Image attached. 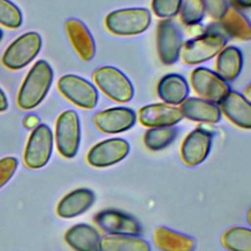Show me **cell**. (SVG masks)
<instances>
[{"label": "cell", "mask_w": 251, "mask_h": 251, "mask_svg": "<svg viewBox=\"0 0 251 251\" xmlns=\"http://www.w3.org/2000/svg\"><path fill=\"white\" fill-rule=\"evenodd\" d=\"M65 240L75 251H100V233L88 224L70 227L65 233Z\"/></svg>", "instance_id": "obj_20"}, {"label": "cell", "mask_w": 251, "mask_h": 251, "mask_svg": "<svg viewBox=\"0 0 251 251\" xmlns=\"http://www.w3.org/2000/svg\"><path fill=\"white\" fill-rule=\"evenodd\" d=\"M182 116L195 122L216 124L221 120L220 107L213 102L202 98H186L179 107Z\"/></svg>", "instance_id": "obj_19"}, {"label": "cell", "mask_w": 251, "mask_h": 251, "mask_svg": "<svg viewBox=\"0 0 251 251\" xmlns=\"http://www.w3.org/2000/svg\"><path fill=\"white\" fill-rule=\"evenodd\" d=\"M179 14L184 25L199 24L205 15L203 0H181Z\"/></svg>", "instance_id": "obj_28"}, {"label": "cell", "mask_w": 251, "mask_h": 251, "mask_svg": "<svg viewBox=\"0 0 251 251\" xmlns=\"http://www.w3.org/2000/svg\"><path fill=\"white\" fill-rule=\"evenodd\" d=\"M53 81V71L44 61H37L27 73L18 94V105L23 110L35 108L48 93Z\"/></svg>", "instance_id": "obj_1"}, {"label": "cell", "mask_w": 251, "mask_h": 251, "mask_svg": "<svg viewBox=\"0 0 251 251\" xmlns=\"http://www.w3.org/2000/svg\"><path fill=\"white\" fill-rule=\"evenodd\" d=\"M24 124H25V126L27 128L35 127L38 125V119L35 116H28L25 118Z\"/></svg>", "instance_id": "obj_34"}, {"label": "cell", "mask_w": 251, "mask_h": 251, "mask_svg": "<svg viewBox=\"0 0 251 251\" xmlns=\"http://www.w3.org/2000/svg\"><path fill=\"white\" fill-rule=\"evenodd\" d=\"M183 116L178 107L166 103L149 104L138 112V119L147 127L172 126L182 120Z\"/></svg>", "instance_id": "obj_15"}, {"label": "cell", "mask_w": 251, "mask_h": 251, "mask_svg": "<svg viewBox=\"0 0 251 251\" xmlns=\"http://www.w3.org/2000/svg\"><path fill=\"white\" fill-rule=\"evenodd\" d=\"M18 167V160L14 157H5L0 160V188L13 176Z\"/></svg>", "instance_id": "obj_31"}, {"label": "cell", "mask_w": 251, "mask_h": 251, "mask_svg": "<svg viewBox=\"0 0 251 251\" xmlns=\"http://www.w3.org/2000/svg\"><path fill=\"white\" fill-rule=\"evenodd\" d=\"M157 93L166 104L178 105L187 98L189 86L182 75L169 74L163 76L158 82Z\"/></svg>", "instance_id": "obj_21"}, {"label": "cell", "mask_w": 251, "mask_h": 251, "mask_svg": "<svg viewBox=\"0 0 251 251\" xmlns=\"http://www.w3.org/2000/svg\"><path fill=\"white\" fill-rule=\"evenodd\" d=\"M212 145V135L204 128L197 127L190 131L180 146L183 163L189 167L201 164L208 156Z\"/></svg>", "instance_id": "obj_13"}, {"label": "cell", "mask_w": 251, "mask_h": 251, "mask_svg": "<svg viewBox=\"0 0 251 251\" xmlns=\"http://www.w3.org/2000/svg\"><path fill=\"white\" fill-rule=\"evenodd\" d=\"M129 152V144L123 138H109L98 142L88 151L87 163L95 168L115 165L125 159Z\"/></svg>", "instance_id": "obj_11"}, {"label": "cell", "mask_w": 251, "mask_h": 251, "mask_svg": "<svg viewBox=\"0 0 251 251\" xmlns=\"http://www.w3.org/2000/svg\"><path fill=\"white\" fill-rule=\"evenodd\" d=\"M243 65L241 51L234 46L224 47L218 54L216 73L226 82L238 76Z\"/></svg>", "instance_id": "obj_24"}, {"label": "cell", "mask_w": 251, "mask_h": 251, "mask_svg": "<svg viewBox=\"0 0 251 251\" xmlns=\"http://www.w3.org/2000/svg\"><path fill=\"white\" fill-rule=\"evenodd\" d=\"M22 22L20 9L10 0H0V24L9 28H18Z\"/></svg>", "instance_id": "obj_29"}, {"label": "cell", "mask_w": 251, "mask_h": 251, "mask_svg": "<svg viewBox=\"0 0 251 251\" xmlns=\"http://www.w3.org/2000/svg\"><path fill=\"white\" fill-rule=\"evenodd\" d=\"M136 122L135 113L126 107H114L93 116L96 127L105 133H119L132 127Z\"/></svg>", "instance_id": "obj_14"}, {"label": "cell", "mask_w": 251, "mask_h": 251, "mask_svg": "<svg viewBox=\"0 0 251 251\" xmlns=\"http://www.w3.org/2000/svg\"><path fill=\"white\" fill-rule=\"evenodd\" d=\"M2 37H3V30L0 28V40L2 39Z\"/></svg>", "instance_id": "obj_38"}, {"label": "cell", "mask_w": 251, "mask_h": 251, "mask_svg": "<svg viewBox=\"0 0 251 251\" xmlns=\"http://www.w3.org/2000/svg\"><path fill=\"white\" fill-rule=\"evenodd\" d=\"M93 79L101 91L116 102H128L133 97V86L128 77L115 67L105 66L94 71Z\"/></svg>", "instance_id": "obj_4"}, {"label": "cell", "mask_w": 251, "mask_h": 251, "mask_svg": "<svg viewBox=\"0 0 251 251\" xmlns=\"http://www.w3.org/2000/svg\"><path fill=\"white\" fill-rule=\"evenodd\" d=\"M42 40L35 31H29L16 38L2 56L3 65L10 70H19L29 64L39 53Z\"/></svg>", "instance_id": "obj_5"}, {"label": "cell", "mask_w": 251, "mask_h": 251, "mask_svg": "<svg viewBox=\"0 0 251 251\" xmlns=\"http://www.w3.org/2000/svg\"><path fill=\"white\" fill-rule=\"evenodd\" d=\"M205 27L203 25H201L200 24H194V25H188V29L189 30V33L194 36V37H197L201 34H203L205 32Z\"/></svg>", "instance_id": "obj_33"}, {"label": "cell", "mask_w": 251, "mask_h": 251, "mask_svg": "<svg viewBox=\"0 0 251 251\" xmlns=\"http://www.w3.org/2000/svg\"><path fill=\"white\" fill-rule=\"evenodd\" d=\"M7 108H8V101H7L6 95L3 92V90L0 88V112L7 110Z\"/></svg>", "instance_id": "obj_35"}, {"label": "cell", "mask_w": 251, "mask_h": 251, "mask_svg": "<svg viewBox=\"0 0 251 251\" xmlns=\"http://www.w3.org/2000/svg\"><path fill=\"white\" fill-rule=\"evenodd\" d=\"M94 223L109 234H130L139 235L142 231L139 222L132 216L118 210H103L98 212Z\"/></svg>", "instance_id": "obj_12"}, {"label": "cell", "mask_w": 251, "mask_h": 251, "mask_svg": "<svg viewBox=\"0 0 251 251\" xmlns=\"http://www.w3.org/2000/svg\"><path fill=\"white\" fill-rule=\"evenodd\" d=\"M205 12L214 20L220 21L227 8L226 0H203Z\"/></svg>", "instance_id": "obj_32"}, {"label": "cell", "mask_w": 251, "mask_h": 251, "mask_svg": "<svg viewBox=\"0 0 251 251\" xmlns=\"http://www.w3.org/2000/svg\"><path fill=\"white\" fill-rule=\"evenodd\" d=\"M100 251H150V245L138 235L108 234L101 238Z\"/></svg>", "instance_id": "obj_25"}, {"label": "cell", "mask_w": 251, "mask_h": 251, "mask_svg": "<svg viewBox=\"0 0 251 251\" xmlns=\"http://www.w3.org/2000/svg\"><path fill=\"white\" fill-rule=\"evenodd\" d=\"M226 43V37L222 32L207 28L203 34L186 41L180 55L187 65L200 64L218 55Z\"/></svg>", "instance_id": "obj_2"}, {"label": "cell", "mask_w": 251, "mask_h": 251, "mask_svg": "<svg viewBox=\"0 0 251 251\" xmlns=\"http://www.w3.org/2000/svg\"><path fill=\"white\" fill-rule=\"evenodd\" d=\"M151 14L145 8H126L111 12L105 19L107 29L117 35H135L145 31Z\"/></svg>", "instance_id": "obj_3"}, {"label": "cell", "mask_w": 251, "mask_h": 251, "mask_svg": "<svg viewBox=\"0 0 251 251\" xmlns=\"http://www.w3.org/2000/svg\"><path fill=\"white\" fill-rule=\"evenodd\" d=\"M236 6L241 8H249L251 6V0H231Z\"/></svg>", "instance_id": "obj_36"}, {"label": "cell", "mask_w": 251, "mask_h": 251, "mask_svg": "<svg viewBox=\"0 0 251 251\" xmlns=\"http://www.w3.org/2000/svg\"><path fill=\"white\" fill-rule=\"evenodd\" d=\"M221 112L235 126L249 129L251 127V105L242 94L229 91L220 102Z\"/></svg>", "instance_id": "obj_16"}, {"label": "cell", "mask_w": 251, "mask_h": 251, "mask_svg": "<svg viewBox=\"0 0 251 251\" xmlns=\"http://www.w3.org/2000/svg\"><path fill=\"white\" fill-rule=\"evenodd\" d=\"M177 134V128L172 126L150 127L144 134L145 146L151 151H159L171 144Z\"/></svg>", "instance_id": "obj_26"}, {"label": "cell", "mask_w": 251, "mask_h": 251, "mask_svg": "<svg viewBox=\"0 0 251 251\" xmlns=\"http://www.w3.org/2000/svg\"><path fill=\"white\" fill-rule=\"evenodd\" d=\"M222 244L229 251H251V230L242 226L228 228L222 235Z\"/></svg>", "instance_id": "obj_27"}, {"label": "cell", "mask_w": 251, "mask_h": 251, "mask_svg": "<svg viewBox=\"0 0 251 251\" xmlns=\"http://www.w3.org/2000/svg\"><path fill=\"white\" fill-rule=\"evenodd\" d=\"M95 194L88 188H77L66 194L57 205V215L70 219L83 214L94 203Z\"/></svg>", "instance_id": "obj_18"}, {"label": "cell", "mask_w": 251, "mask_h": 251, "mask_svg": "<svg viewBox=\"0 0 251 251\" xmlns=\"http://www.w3.org/2000/svg\"><path fill=\"white\" fill-rule=\"evenodd\" d=\"M56 146L65 158L76 155L80 142V124L77 114L73 110L63 112L56 121Z\"/></svg>", "instance_id": "obj_6"}, {"label": "cell", "mask_w": 251, "mask_h": 251, "mask_svg": "<svg viewBox=\"0 0 251 251\" xmlns=\"http://www.w3.org/2000/svg\"><path fill=\"white\" fill-rule=\"evenodd\" d=\"M53 149V133L45 124L37 125L31 131L24 153L27 168L39 169L49 161Z\"/></svg>", "instance_id": "obj_7"}, {"label": "cell", "mask_w": 251, "mask_h": 251, "mask_svg": "<svg viewBox=\"0 0 251 251\" xmlns=\"http://www.w3.org/2000/svg\"><path fill=\"white\" fill-rule=\"evenodd\" d=\"M153 238L161 251H193L196 246L193 238L165 226L157 227Z\"/></svg>", "instance_id": "obj_23"}, {"label": "cell", "mask_w": 251, "mask_h": 251, "mask_svg": "<svg viewBox=\"0 0 251 251\" xmlns=\"http://www.w3.org/2000/svg\"><path fill=\"white\" fill-rule=\"evenodd\" d=\"M59 91L72 103L83 108L93 109L98 101L96 87L88 80L75 75H65L58 80Z\"/></svg>", "instance_id": "obj_8"}, {"label": "cell", "mask_w": 251, "mask_h": 251, "mask_svg": "<svg viewBox=\"0 0 251 251\" xmlns=\"http://www.w3.org/2000/svg\"><path fill=\"white\" fill-rule=\"evenodd\" d=\"M222 29L231 37L248 41L251 38V26L249 20L236 7L227 6L220 19Z\"/></svg>", "instance_id": "obj_22"}, {"label": "cell", "mask_w": 251, "mask_h": 251, "mask_svg": "<svg viewBox=\"0 0 251 251\" xmlns=\"http://www.w3.org/2000/svg\"><path fill=\"white\" fill-rule=\"evenodd\" d=\"M181 0H152V10L159 18L169 19L179 13Z\"/></svg>", "instance_id": "obj_30"}, {"label": "cell", "mask_w": 251, "mask_h": 251, "mask_svg": "<svg viewBox=\"0 0 251 251\" xmlns=\"http://www.w3.org/2000/svg\"><path fill=\"white\" fill-rule=\"evenodd\" d=\"M65 27L78 56L85 62L90 61L95 55V42L87 26L77 19H69Z\"/></svg>", "instance_id": "obj_17"}, {"label": "cell", "mask_w": 251, "mask_h": 251, "mask_svg": "<svg viewBox=\"0 0 251 251\" xmlns=\"http://www.w3.org/2000/svg\"><path fill=\"white\" fill-rule=\"evenodd\" d=\"M250 94H251V92H250V85H248L247 87H246V89L243 91V96L248 100V101H250Z\"/></svg>", "instance_id": "obj_37"}, {"label": "cell", "mask_w": 251, "mask_h": 251, "mask_svg": "<svg viewBox=\"0 0 251 251\" xmlns=\"http://www.w3.org/2000/svg\"><path fill=\"white\" fill-rule=\"evenodd\" d=\"M182 48V36L176 25L170 20L160 21L157 27V52L164 65L175 64L180 55Z\"/></svg>", "instance_id": "obj_10"}, {"label": "cell", "mask_w": 251, "mask_h": 251, "mask_svg": "<svg viewBox=\"0 0 251 251\" xmlns=\"http://www.w3.org/2000/svg\"><path fill=\"white\" fill-rule=\"evenodd\" d=\"M190 83L202 99L216 104L230 91L228 83L216 72L203 67L193 70L190 75Z\"/></svg>", "instance_id": "obj_9"}]
</instances>
